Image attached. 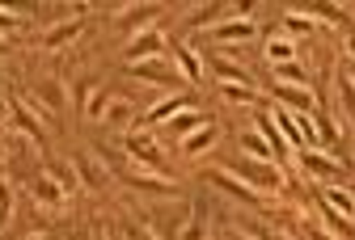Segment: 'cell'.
Wrapping results in <instances>:
<instances>
[{
  "label": "cell",
  "instance_id": "obj_36",
  "mask_svg": "<svg viewBox=\"0 0 355 240\" xmlns=\"http://www.w3.org/2000/svg\"><path fill=\"white\" fill-rule=\"evenodd\" d=\"M304 232H309V240H334V236H330L322 223H304Z\"/></svg>",
  "mask_w": 355,
  "mask_h": 240
},
{
  "label": "cell",
  "instance_id": "obj_8",
  "mask_svg": "<svg viewBox=\"0 0 355 240\" xmlns=\"http://www.w3.org/2000/svg\"><path fill=\"white\" fill-rule=\"evenodd\" d=\"M266 59H271V68H279V64H292V59H296V42H292L288 34L266 38Z\"/></svg>",
  "mask_w": 355,
  "mask_h": 240
},
{
  "label": "cell",
  "instance_id": "obj_7",
  "mask_svg": "<svg viewBox=\"0 0 355 240\" xmlns=\"http://www.w3.org/2000/svg\"><path fill=\"white\" fill-rule=\"evenodd\" d=\"M275 93H279L284 110H292V114H309V110H313V93H309V89H292V84H279Z\"/></svg>",
  "mask_w": 355,
  "mask_h": 240
},
{
  "label": "cell",
  "instance_id": "obj_23",
  "mask_svg": "<svg viewBox=\"0 0 355 240\" xmlns=\"http://www.w3.org/2000/svg\"><path fill=\"white\" fill-rule=\"evenodd\" d=\"M275 80H279V84H292V89H304V84H309V76H304V68H300L296 59H292V64H279V68H275Z\"/></svg>",
  "mask_w": 355,
  "mask_h": 240
},
{
  "label": "cell",
  "instance_id": "obj_28",
  "mask_svg": "<svg viewBox=\"0 0 355 240\" xmlns=\"http://www.w3.org/2000/svg\"><path fill=\"white\" fill-rule=\"evenodd\" d=\"M284 30H288V38L292 34H309V30H313V17H309V13H288L284 17Z\"/></svg>",
  "mask_w": 355,
  "mask_h": 240
},
{
  "label": "cell",
  "instance_id": "obj_15",
  "mask_svg": "<svg viewBox=\"0 0 355 240\" xmlns=\"http://www.w3.org/2000/svg\"><path fill=\"white\" fill-rule=\"evenodd\" d=\"M203 127H207V118L195 114V110H182V114L169 118V131H173V135H195V131H203Z\"/></svg>",
  "mask_w": 355,
  "mask_h": 240
},
{
  "label": "cell",
  "instance_id": "obj_41",
  "mask_svg": "<svg viewBox=\"0 0 355 240\" xmlns=\"http://www.w3.org/2000/svg\"><path fill=\"white\" fill-rule=\"evenodd\" d=\"M5 46H9V42H5V38H0V55H5Z\"/></svg>",
  "mask_w": 355,
  "mask_h": 240
},
{
  "label": "cell",
  "instance_id": "obj_2",
  "mask_svg": "<svg viewBox=\"0 0 355 240\" xmlns=\"http://www.w3.org/2000/svg\"><path fill=\"white\" fill-rule=\"evenodd\" d=\"M161 51H165V34L161 30H144V34H136L127 42V68L131 64H144V59H161Z\"/></svg>",
  "mask_w": 355,
  "mask_h": 240
},
{
  "label": "cell",
  "instance_id": "obj_38",
  "mask_svg": "<svg viewBox=\"0 0 355 240\" xmlns=\"http://www.w3.org/2000/svg\"><path fill=\"white\" fill-rule=\"evenodd\" d=\"M347 80H351V84H355V59H351V64H347Z\"/></svg>",
  "mask_w": 355,
  "mask_h": 240
},
{
  "label": "cell",
  "instance_id": "obj_40",
  "mask_svg": "<svg viewBox=\"0 0 355 240\" xmlns=\"http://www.w3.org/2000/svg\"><path fill=\"white\" fill-rule=\"evenodd\" d=\"M94 240H110V232H106V228H98V236H94Z\"/></svg>",
  "mask_w": 355,
  "mask_h": 240
},
{
  "label": "cell",
  "instance_id": "obj_44",
  "mask_svg": "<svg viewBox=\"0 0 355 240\" xmlns=\"http://www.w3.org/2000/svg\"><path fill=\"white\" fill-rule=\"evenodd\" d=\"M237 240H254V236H237Z\"/></svg>",
  "mask_w": 355,
  "mask_h": 240
},
{
  "label": "cell",
  "instance_id": "obj_4",
  "mask_svg": "<svg viewBox=\"0 0 355 240\" xmlns=\"http://www.w3.org/2000/svg\"><path fill=\"white\" fill-rule=\"evenodd\" d=\"M64 194H68V190H64V181H60L55 173H42V177L34 181V203L47 207V211H60V207H64Z\"/></svg>",
  "mask_w": 355,
  "mask_h": 240
},
{
  "label": "cell",
  "instance_id": "obj_14",
  "mask_svg": "<svg viewBox=\"0 0 355 240\" xmlns=\"http://www.w3.org/2000/svg\"><path fill=\"white\" fill-rule=\"evenodd\" d=\"M300 165H304L309 173H313V177H330V181L343 173V169H338L330 156H322V152H304V156H300Z\"/></svg>",
  "mask_w": 355,
  "mask_h": 240
},
{
  "label": "cell",
  "instance_id": "obj_16",
  "mask_svg": "<svg viewBox=\"0 0 355 240\" xmlns=\"http://www.w3.org/2000/svg\"><path fill=\"white\" fill-rule=\"evenodd\" d=\"M178 68H182V76L191 80V84H199V76H203V64H199V55H195V46H178Z\"/></svg>",
  "mask_w": 355,
  "mask_h": 240
},
{
  "label": "cell",
  "instance_id": "obj_39",
  "mask_svg": "<svg viewBox=\"0 0 355 240\" xmlns=\"http://www.w3.org/2000/svg\"><path fill=\"white\" fill-rule=\"evenodd\" d=\"M347 51H351V59H355V34H351V38H347Z\"/></svg>",
  "mask_w": 355,
  "mask_h": 240
},
{
  "label": "cell",
  "instance_id": "obj_10",
  "mask_svg": "<svg viewBox=\"0 0 355 240\" xmlns=\"http://www.w3.org/2000/svg\"><path fill=\"white\" fill-rule=\"evenodd\" d=\"M211 185H220V190H229L233 199H241V203H258V194L237 177V173H211Z\"/></svg>",
  "mask_w": 355,
  "mask_h": 240
},
{
  "label": "cell",
  "instance_id": "obj_6",
  "mask_svg": "<svg viewBox=\"0 0 355 240\" xmlns=\"http://www.w3.org/2000/svg\"><path fill=\"white\" fill-rule=\"evenodd\" d=\"M72 165H76V177L85 181V190H102V185H106V169H102V160H98V156L80 152Z\"/></svg>",
  "mask_w": 355,
  "mask_h": 240
},
{
  "label": "cell",
  "instance_id": "obj_31",
  "mask_svg": "<svg viewBox=\"0 0 355 240\" xmlns=\"http://www.w3.org/2000/svg\"><path fill=\"white\" fill-rule=\"evenodd\" d=\"M38 93H42V102H47L51 110H60V106H64V93H60V84H55V80H47Z\"/></svg>",
  "mask_w": 355,
  "mask_h": 240
},
{
  "label": "cell",
  "instance_id": "obj_29",
  "mask_svg": "<svg viewBox=\"0 0 355 240\" xmlns=\"http://www.w3.org/2000/svg\"><path fill=\"white\" fill-rule=\"evenodd\" d=\"M9 219H13V185L0 181V228H5Z\"/></svg>",
  "mask_w": 355,
  "mask_h": 240
},
{
  "label": "cell",
  "instance_id": "obj_35",
  "mask_svg": "<svg viewBox=\"0 0 355 240\" xmlns=\"http://www.w3.org/2000/svg\"><path fill=\"white\" fill-rule=\"evenodd\" d=\"M17 26H21V17L13 9H0V30H17Z\"/></svg>",
  "mask_w": 355,
  "mask_h": 240
},
{
  "label": "cell",
  "instance_id": "obj_25",
  "mask_svg": "<svg viewBox=\"0 0 355 240\" xmlns=\"http://www.w3.org/2000/svg\"><path fill=\"white\" fill-rule=\"evenodd\" d=\"M241 148H245V152H254L258 160H271V156H275V152H271V143H266V139H262L258 131H250V135H241Z\"/></svg>",
  "mask_w": 355,
  "mask_h": 240
},
{
  "label": "cell",
  "instance_id": "obj_5",
  "mask_svg": "<svg viewBox=\"0 0 355 240\" xmlns=\"http://www.w3.org/2000/svg\"><path fill=\"white\" fill-rule=\"evenodd\" d=\"M266 114H271V122L279 127L284 143H292V148H304V131H300V114H292V110H284V106H275V110H266Z\"/></svg>",
  "mask_w": 355,
  "mask_h": 240
},
{
  "label": "cell",
  "instance_id": "obj_42",
  "mask_svg": "<svg viewBox=\"0 0 355 240\" xmlns=\"http://www.w3.org/2000/svg\"><path fill=\"white\" fill-rule=\"evenodd\" d=\"M262 240H284V236H262Z\"/></svg>",
  "mask_w": 355,
  "mask_h": 240
},
{
  "label": "cell",
  "instance_id": "obj_26",
  "mask_svg": "<svg viewBox=\"0 0 355 240\" xmlns=\"http://www.w3.org/2000/svg\"><path fill=\"white\" fill-rule=\"evenodd\" d=\"M102 122H106V127H127V122H131V106H127V102H110Z\"/></svg>",
  "mask_w": 355,
  "mask_h": 240
},
{
  "label": "cell",
  "instance_id": "obj_13",
  "mask_svg": "<svg viewBox=\"0 0 355 240\" xmlns=\"http://www.w3.org/2000/svg\"><path fill=\"white\" fill-rule=\"evenodd\" d=\"M322 203H326L330 211H338V215H347V219L355 223V194H343V190L326 185V190H322Z\"/></svg>",
  "mask_w": 355,
  "mask_h": 240
},
{
  "label": "cell",
  "instance_id": "obj_20",
  "mask_svg": "<svg viewBox=\"0 0 355 240\" xmlns=\"http://www.w3.org/2000/svg\"><path fill=\"white\" fill-rule=\"evenodd\" d=\"M203 236H207V207L195 203V207H191V219H187V228H182V240H203Z\"/></svg>",
  "mask_w": 355,
  "mask_h": 240
},
{
  "label": "cell",
  "instance_id": "obj_21",
  "mask_svg": "<svg viewBox=\"0 0 355 240\" xmlns=\"http://www.w3.org/2000/svg\"><path fill=\"white\" fill-rule=\"evenodd\" d=\"M85 30V21H64V26H55V30H47V38H42V42H47L51 46V51H55V46H68L76 34Z\"/></svg>",
  "mask_w": 355,
  "mask_h": 240
},
{
  "label": "cell",
  "instance_id": "obj_11",
  "mask_svg": "<svg viewBox=\"0 0 355 240\" xmlns=\"http://www.w3.org/2000/svg\"><path fill=\"white\" fill-rule=\"evenodd\" d=\"M211 38H216V42H245V38H254V21H245V17L225 21V26L211 30Z\"/></svg>",
  "mask_w": 355,
  "mask_h": 240
},
{
  "label": "cell",
  "instance_id": "obj_22",
  "mask_svg": "<svg viewBox=\"0 0 355 240\" xmlns=\"http://www.w3.org/2000/svg\"><path fill=\"white\" fill-rule=\"evenodd\" d=\"M182 110H187V98H169V102H161V106H153L144 122H153V127H157V122H169L173 114H182Z\"/></svg>",
  "mask_w": 355,
  "mask_h": 240
},
{
  "label": "cell",
  "instance_id": "obj_30",
  "mask_svg": "<svg viewBox=\"0 0 355 240\" xmlns=\"http://www.w3.org/2000/svg\"><path fill=\"white\" fill-rule=\"evenodd\" d=\"M225 102H237V106H250V102H258L254 93L245 89V84H225Z\"/></svg>",
  "mask_w": 355,
  "mask_h": 240
},
{
  "label": "cell",
  "instance_id": "obj_24",
  "mask_svg": "<svg viewBox=\"0 0 355 240\" xmlns=\"http://www.w3.org/2000/svg\"><path fill=\"white\" fill-rule=\"evenodd\" d=\"M258 135H262L266 143H271V152H275V156L284 152V135H279V127L271 122V114H262V118H258Z\"/></svg>",
  "mask_w": 355,
  "mask_h": 240
},
{
  "label": "cell",
  "instance_id": "obj_17",
  "mask_svg": "<svg viewBox=\"0 0 355 240\" xmlns=\"http://www.w3.org/2000/svg\"><path fill=\"white\" fill-rule=\"evenodd\" d=\"M131 185H136V190H148V194H173V181L161 177V173H136V177H131Z\"/></svg>",
  "mask_w": 355,
  "mask_h": 240
},
{
  "label": "cell",
  "instance_id": "obj_3",
  "mask_svg": "<svg viewBox=\"0 0 355 240\" xmlns=\"http://www.w3.org/2000/svg\"><path fill=\"white\" fill-rule=\"evenodd\" d=\"M123 143H127V156L136 160V165H144V169L161 173V148L153 143V135H144V131H131Z\"/></svg>",
  "mask_w": 355,
  "mask_h": 240
},
{
  "label": "cell",
  "instance_id": "obj_34",
  "mask_svg": "<svg viewBox=\"0 0 355 240\" xmlns=\"http://www.w3.org/2000/svg\"><path fill=\"white\" fill-rule=\"evenodd\" d=\"M343 106H347V114H351V122H355V84H351V80H343Z\"/></svg>",
  "mask_w": 355,
  "mask_h": 240
},
{
  "label": "cell",
  "instance_id": "obj_32",
  "mask_svg": "<svg viewBox=\"0 0 355 240\" xmlns=\"http://www.w3.org/2000/svg\"><path fill=\"white\" fill-rule=\"evenodd\" d=\"M144 17H157V5H140V9H127V26H144Z\"/></svg>",
  "mask_w": 355,
  "mask_h": 240
},
{
  "label": "cell",
  "instance_id": "obj_1",
  "mask_svg": "<svg viewBox=\"0 0 355 240\" xmlns=\"http://www.w3.org/2000/svg\"><path fill=\"white\" fill-rule=\"evenodd\" d=\"M237 177L250 185V190H266V194H275L284 185V173L271 165V160H241L237 165Z\"/></svg>",
  "mask_w": 355,
  "mask_h": 240
},
{
  "label": "cell",
  "instance_id": "obj_12",
  "mask_svg": "<svg viewBox=\"0 0 355 240\" xmlns=\"http://www.w3.org/2000/svg\"><path fill=\"white\" fill-rule=\"evenodd\" d=\"M131 76L140 80H157V84H173V72L165 59H144V64H131Z\"/></svg>",
  "mask_w": 355,
  "mask_h": 240
},
{
  "label": "cell",
  "instance_id": "obj_27",
  "mask_svg": "<svg viewBox=\"0 0 355 240\" xmlns=\"http://www.w3.org/2000/svg\"><path fill=\"white\" fill-rule=\"evenodd\" d=\"M216 76H220V84H245V72L237 64H225V59H216Z\"/></svg>",
  "mask_w": 355,
  "mask_h": 240
},
{
  "label": "cell",
  "instance_id": "obj_37",
  "mask_svg": "<svg viewBox=\"0 0 355 240\" xmlns=\"http://www.w3.org/2000/svg\"><path fill=\"white\" fill-rule=\"evenodd\" d=\"M127 240H157V236L144 232V228H127Z\"/></svg>",
  "mask_w": 355,
  "mask_h": 240
},
{
  "label": "cell",
  "instance_id": "obj_33",
  "mask_svg": "<svg viewBox=\"0 0 355 240\" xmlns=\"http://www.w3.org/2000/svg\"><path fill=\"white\" fill-rule=\"evenodd\" d=\"M220 13H225V5H203L195 17H191V26H207L211 17H220Z\"/></svg>",
  "mask_w": 355,
  "mask_h": 240
},
{
  "label": "cell",
  "instance_id": "obj_18",
  "mask_svg": "<svg viewBox=\"0 0 355 240\" xmlns=\"http://www.w3.org/2000/svg\"><path fill=\"white\" fill-rule=\"evenodd\" d=\"M211 143H216V127L207 122L203 131H195V135H187V139H182V152H187V156H199V152H207V148H211Z\"/></svg>",
  "mask_w": 355,
  "mask_h": 240
},
{
  "label": "cell",
  "instance_id": "obj_9",
  "mask_svg": "<svg viewBox=\"0 0 355 240\" xmlns=\"http://www.w3.org/2000/svg\"><path fill=\"white\" fill-rule=\"evenodd\" d=\"M9 122H13V127H17L21 135H30L34 143H42V131H38V118H34V110H26L21 102H13V106H9Z\"/></svg>",
  "mask_w": 355,
  "mask_h": 240
},
{
  "label": "cell",
  "instance_id": "obj_19",
  "mask_svg": "<svg viewBox=\"0 0 355 240\" xmlns=\"http://www.w3.org/2000/svg\"><path fill=\"white\" fill-rule=\"evenodd\" d=\"M114 98H110V93L106 89H94V93H89V98H85V118L89 122H102L106 118V106H110Z\"/></svg>",
  "mask_w": 355,
  "mask_h": 240
},
{
  "label": "cell",
  "instance_id": "obj_43",
  "mask_svg": "<svg viewBox=\"0 0 355 240\" xmlns=\"http://www.w3.org/2000/svg\"><path fill=\"white\" fill-rule=\"evenodd\" d=\"M30 240H51V236H30Z\"/></svg>",
  "mask_w": 355,
  "mask_h": 240
}]
</instances>
